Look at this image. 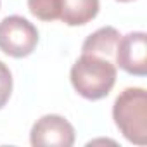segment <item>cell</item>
Masks as SVG:
<instances>
[{"instance_id": "1", "label": "cell", "mask_w": 147, "mask_h": 147, "mask_svg": "<svg viewBox=\"0 0 147 147\" xmlns=\"http://www.w3.org/2000/svg\"><path fill=\"white\" fill-rule=\"evenodd\" d=\"M71 85L88 100L104 99L116 83V66L111 59L82 54L71 67Z\"/></svg>"}, {"instance_id": "4", "label": "cell", "mask_w": 147, "mask_h": 147, "mask_svg": "<svg viewBox=\"0 0 147 147\" xmlns=\"http://www.w3.org/2000/svg\"><path fill=\"white\" fill-rule=\"evenodd\" d=\"M30 140L35 147H71L75 144V128L62 116L47 114L33 125Z\"/></svg>"}, {"instance_id": "6", "label": "cell", "mask_w": 147, "mask_h": 147, "mask_svg": "<svg viewBox=\"0 0 147 147\" xmlns=\"http://www.w3.org/2000/svg\"><path fill=\"white\" fill-rule=\"evenodd\" d=\"M99 12V0H61V21L67 26L90 23Z\"/></svg>"}, {"instance_id": "7", "label": "cell", "mask_w": 147, "mask_h": 147, "mask_svg": "<svg viewBox=\"0 0 147 147\" xmlns=\"http://www.w3.org/2000/svg\"><path fill=\"white\" fill-rule=\"evenodd\" d=\"M119 36H121L119 31L113 26L100 28L83 42L82 54H94V55H100V57H106V59L113 61V55L116 52V45H118Z\"/></svg>"}, {"instance_id": "2", "label": "cell", "mask_w": 147, "mask_h": 147, "mask_svg": "<svg viewBox=\"0 0 147 147\" xmlns=\"http://www.w3.org/2000/svg\"><path fill=\"white\" fill-rule=\"evenodd\" d=\"M113 118L128 142L147 144V94L144 88H125L114 100Z\"/></svg>"}, {"instance_id": "5", "label": "cell", "mask_w": 147, "mask_h": 147, "mask_svg": "<svg viewBox=\"0 0 147 147\" xmlns=\"http://www.w3.org/2000/svg\"><path fill=\"white\" fill-rule=\"evenodd\" d=\"M116 64L130 75H147V35L144 31H133L118 40L114 52Z\"/></svg>"}, {"instance_id": "3", "label": "cell", "mask_w": 147, "mask_h": 147, "mask_svg": "<svg viewBox=\"0 0 147 147\" xmlns=\"http://www.w3.org/2000/svg\"><path fill=\"white\" fill-rule=\"evenodd\" d=\"M38 43V30L21 16H9L0 23V50L21 59L30 55Z\"/></svg>"}, {"instance_id": "9", "label": "cell", "mask_w": 147, "mask_h": 147, "mask_svg": "<svg viewBox=\"0 0 147 147\" xmlns=\"http://www.w3.org/2000/svg\"><path fill=\"white\" fill-rule=\"evenodd\" d=\"M12 94V75L11 69L0 61V109H2Z\"/></svg>"}, {"instance_id": "10", "label": "cell", "mask_w": 147, "mask_h": 147, "mask_svg": "<svg viewBox=\"0 0 147 147\" xmlns=\"http://www.w3.org/2000/svg\"><path fill=\"white\" fill-rule=\"evenodd\" d=\"M118 2H131V0H118Z\"/></svg>"}, {"instance_id": "8", "label": "cell", "mask_w": 147, "mask_h": 147, "mask_svg": "<svg viewBox=\"0 0 147 147\" xmlns=\"http://www.w3.org/2000/svg\"><path fill=\"white\" fill-rule=\"evenodd\" d=\"M30 12L40 21H55L61 18V0H28Z\"/></svg>"}]
</instances>
